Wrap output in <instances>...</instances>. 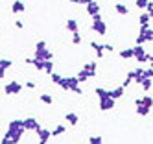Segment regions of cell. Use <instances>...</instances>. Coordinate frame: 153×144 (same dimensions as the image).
Returning <instances> with one entry per match:
<instances>
[{
	"instance_id": "d6a6232c",
	"label": "cell",
	"mask_w": 153,
	"mask_h": 144,
	"mask_svg": "<svg viewBox=\"0 0 153 144\" xmlns=\"http://www.w3.org/2000/svg\"><path fill=\"white\" fill-rule=\"evenodd\" d=\"M61 78H63V76H59V74H56V72H52V74H50V81H52V83H56V85H59Z\"/></svg>"
},
{
	"instance_id": "b9f144b4",
	"label": "cell",
	"mask_w": 153,
	"mask_h": 144,
	"mask_svg": "<svg viewBox=\"0 0 153 144\" xmlns=\"http://www.w3.org/2000/svg\"><path fill=\"white\" fill-rule=\"evenodd\" d=\"M72 4H78V6H83V0H70Z\"/></svg>"
},
{
	"instance_id": "44dd1931",
	"label": "cell",
	"mask_w": 153,
	"mask_h": 144,
	"mask_svg": "<svg viewBox=\"0 0 153 144\" xmlns=\"http://www.w3.org/2000/svg\"><path fill=\"white\" fill-rule=\"evenodd\" d=\"M114 11H116V13L118 15H129V7L126 6V4H122V2H118V4H114Z\"/></svg>"
},
{
	"instance_id": "7bdbcfd3",
	"label": "cell",
	"mask_w": 153,
	"mask_h": 144,
	"mask_svg": "<svg viewBox=\"0 0 153 144\" xmlns=\"http://www.w3.org/2000/svg\"><path fill=\"white\" fill-rule=\"evenodd\" d=\"M151 57H153V55H151Z\"/></svg>"
},
{
	"instance_id": "74e56055",
	"label": "cell",
	"mask_w": 153,
	"mask_h": 144,
	"mask_svg": "<svg viewBox=\"0 0 153 144\" xmlns=\"http://www.w3.org/2000/svg\"><path fill=\"white\" fill-rule=\"evenodd\" d=\"M146 11H148V13L151 15V19H153V2H151V0L148 2V7H146Z\"/></svg>"
},
{
	"instance_id": "1f68e13d",
	"label": "cell",
	"mask_w": 153,
	"mask_h": 144,
	"mask_svg": "<svg viewBox=\"0 0 153 144\" xmlns=\"http://www.w3.org/2000/svg\"><path fill=\"white\" fill-rule=\"evenodd\" d=\"M72 44H81V35H79V30L72 33Z\"/></svg>"
},
{
	"instance_id": "ba28073f",
	"label": "cell",
	"mask_w": 153,
	"mask_h": 144,
	"mask_svg": "<svg viewBox=\"0 0 153 144\" xmlns=\"http://www.w3.org/2000/svg\"><path fill=\"white\" fill-rule=\"evenodd\" d=\"M39 128H41V124L37 122V118H33V116L24 118V129H26V131H35V133H37Z\"/></svg>"
},
{
	"instance_id": "ffe728a7",
	"label": "cell",
	"mask_w": 153,
	"mask_h": 144,
	"mask_svg": "<svg viewBox=\"0 0 153 144\" xmlns=\"http://www.w3.org/2000/svg\"><path fill=\"white\" fill-rule=\"evenodd\" d=\"M124 94H126V87H124V85H120V87H116V89H111V98H114V100L124 98Z\"/></svg>"
},
{
	"instance_id": "60d3db41",
	"label": "cell",
	"mask_w": 153,
	"mask_h": 144,
	"mask_svg": "<svg viewBox=\"0 0 153 144\" xmlns=\"http://www.w3.org/2000/svg\"><path fill=\"white\" fill-rule=\"evenodd\" d=\"M26 87H28V89H35V83H33V81H26Z\"/></svg>"
},
{
	"instance_id": "7402d4cb",
	"label": "cell",
	"mask_w": 153,
	"mask_h": 144,
	"mask_svg": "<svg viewBox=\"0 0 153 144\" xmlns=\"http://www.w3.org/2000/svg\"><path fill=\"white\" fill-rule=\"evenodd\" d=\"M94 94L98 98H111V91H107V89H103V87H96L94 89Z\"/></svg>"
},
{
	"instance_id": "83f0119b",
	"label": "cell",
	"mask_w": 153,
	"mask_h": 144,
	"mask_svg": "<svg viewBox=\"0 0 153 144\" xmlns=\"http://www.w3.org/2000/svg\"><path fill=\"white\" fill-rule=\"evenodd\" d=\"M148 2H149V0H135V6H137L140 11H146V7H148Z\"/></svg>"
},
{
	"instance_id": "ac0fdd59",
	"label": "cell",
	"mask_w": 153,
	"mask_h": 144,
	"mask_svg": "<svg viewBox=\"0 0 153 144\" xmlns=\"http://www.w3.org/2000/svg\"><path fill=\"white\" fill-rule=\"evenodd\" d=\"M151 15L148 13V11H144V13H140L138 15V26H149L151 24Z\"/></svg>"
},
{
	"instance_id": "ab89813d",
	"label": "cell",
	"mask_w": 153,
	"mask_h": 144,
	"mask_svg": "<svg viewBox=\"0 0 153 144\" xmlns=\"http://www.w3.org/2000/svg\"><path fill=\"white\" fill-rule=\"evenodd\" d=\"M4 78H6V69L0 66V80H4Z\"/></svg>"
},
{
	"instance_id": "8d00e7d4",
	"label": "cell",
	"mask_w": 153,
	"mask_h": 144,
	"mask_svg": "<svg viewBox=\"0 0 153 144\" xmlns=\"http://www.w3.org/2000/svg\"><path fill=\"white\" fill-rule=\"evenodd\" d=\"M103 48H105V52H109V54L114 52V46H113V44H109V43H105V44H103Z\"/></svg>"
},
{
	"instance_id": "8992f818",
	"label": "cell",
	"mask_w": 153,
	"mask_h": 144,
	"mask_svg": "<svg viewBox=\"0 0 153 144\" xmlns=\"http://www.w3.org/2000/svg\"><path fill=\"white\" fill-rule=\"evenodd\" d=\"M116 105V100L114 98H100V111L107 113V111H113Z\"/></svg>"
},
{
	"instance_id": "2e32d148",
	"label": "cell",
	"mask_w": 153,
	"mask_h": 144,
	"mask_svg": "<svg viewBox=\"0 0 153 144\" xmlns=\"http://www.w3.org/2000/svg\"><path fill=\"white\" fill-rule=\"evenodd\" d=\"M24 9H26V4L22 2V0H15V2L11 4V13H13V15H19V13H22Z\"/></svg>"
},
{
	"instance_id": "836d02e7",
	"label": "cell",
	"mask_w": 153,
	"mask_h": 144,
	"mask_svg": "<svg viewBox=\"0 0 153 144\" xmlns=\"http://www.w3.org/2000/svg\"><path fill=\"white\" fill-rule=\"evenodd\" d=\"M89 142H91V144H102L103 139H102L100 135H92V137H89Z\"/></svg>"
},
{
	"instance_id": "9c48e42d",
	"label": "cell",
	"mask_w": 153,
	"mask_h": 144,
	"mask_svg": "<svg viewBox=\"0 0 153 144\" xmlns=\"http://www.w3.org/2000/svg\"><path fill=\"white\" fill-rule=\"evenodd\" d=\"M135 109H137V115H138V116H148L149 111H151V107H148L146 104H142L138 98L135 100Z\"/></svg>"
},
{
	"instance_id": "d590c367",
	"label": "cell",
	"mask_w": 153,
	"mask_h": 144,
	"mask_svg": "<svg viewBox=\"0 0 153 144\" xmlns=\"http://www.w3.org/2000/svg\"><path fill=\"white\" fill-rule=\"evenodd\" d=\"M144 74H146V78H151V80H153V66H148V69H144Z\"/></svg>"
},
{
	"instance_id": "f35d334b",
	"label": "cell",
	"mask_w": 153,
	"mask_h": 144,
	"mask_svg": "<svg viewBox=\"0 0 153 144\" xmlns=\"http://www.w3.org/2000/svg\"><path fill=\"white\" fill-rule=\"evenodd\" d=\"M15 26L22 30V28H24V22H22V20H15Z\"/></svg>"
},
{
	"instance_id": "e575fe53",
	"label": "cell",
	"mask_w": 153,
	"mask_h": 144,
	"mask_svg": "<svg viewBox=\"0 0 153 144\" xmlns=\"http://www.w3.org/2000/svg\"><path fill=\"white\" fill-rule=\"evenodd\" d=\"M11 65H13V61H11V59H0V66H2V69H6V70H7Z\"/></svg>"
},
{
	"instance_id": "4dcf8cb0",
	"label": "cell",
	"mask_w": 153,
	"mask_h": 144,
	"mask_svg": "<svg viewBox=\"0 0 153 144\" xmlns=\"http://www.w3.org/2000/svg\"><path fill=\"white\" fill-rule=\"evenodd\" d=\"M76 76H78V80H79V83H83V81H87V80H89V74H87L83 69L78 72V74H76Z\"/></svg>"
},
{
	"instance_id": "52a82bcc",
	"label": "cell",
	"mask_w": 153,
	"mask_h": 144,
	"mask_svg": "<svg viewBox=\"0 0 153 144\" xmlns=\"http://www.w3.org/2000/svg\"><path fill=\"white\" fill-rule=\"evenodd\" d=\"M138 33L144 37L146 44L148 43H153V28L151 26H138Z\"/></svg>"
},
{
	"instance_id": "484cf974",
	"label": "cell",
	"mask_w": 153,
	"mask_h": 144,
	"mask_svg": "<svg viewBox=\"0 0 153 144\" xmlns=\"http://www.w3.org/2000/svg\"><path fill=\"white\" fill-rule=\"evenodd\" d=\"M65 129H67V128H65L63 124H61V126H57V128H53V129H52V137H59V135H63Z\"/></svg>"
},
{
	"instance_id": "5b68a950",
	"label": "cell",
	"mask_w": 153,
	"mask_h": 144,
	"mask_svg": "<svg viewBox=\"0 0 153 144\" xmlns=\"http://www.w3.org/2000/svg\"><path fill=\"white\" fill-rule=\"evenodd\" d=\"M22 87L24 85L20 83V81H7L4 85V93H6V96H17V94H20Z\"/></svg>"
},
{
	"instance_id": "7c38bea8",
	"label": "cell",
	"mask_w": 153,
	"mask_h": 144,
	"mask_svg": "<svg viewBox=\"0 0 153 144\" xmlns=\"http://www.w3.org/2000/svg\"><path fill=\"white\" fill-rule=\"evenodd\" d=\"M144 78H146V74H144V69H142V66H137V69H133V83L140 85L142 81H144Z\"/></svg>"
},
{
	"instance_id": "6da1fadb",
	"label": "cell",
	"mask_w": 153,
	"mask_h": 144,
	"mask_svg": "<svg viewBox=\"0 0 153 144\" xmlns=\"http://www.w3.org/2000/svg\"><path fill=\"white\" fill-rule=\"evenodd\" d=\"M59 87L65 89V91H72L74 94H83V89H81V83L78 80V76H68V78H61L59 81Z\"/></svg>"
},
{
	"instance_id": "9a60e30c",
	"label": "cell",
	"mask_w": 153,
	"mask_h": 144,
	"mask_svg": "<svg viewBox=\"0 0 153 144\" xmlns=\"http://www.w3.org/2000/svg\"><path fill=\"white\" fill-rule=\"evenodd\" d=\"M91 48L96 52V57H98V59H102L103 55H105V48H103V44H100V43L92 41V43H91Z\"/></svg>"
},
{
	"instance_id": "7a4b0ae2",
	"label": "cell",
	"mask_w": 153,
	"mask_h": 144,
	"mask_svg": "<svg viewBox=\"0 0 153 144\" xmlns=\"http://www.w3.org/2000/svg\"><path fill=\"white\" fill-rule=\"evenodd\" d=\"M33 57H39V59H53V52L48 50V46H46L45 41H37V43H35Z\"/></svg>"
},
{
	"instance_id": "f546056e",
	"label": "cell",
	"mask_w": 153,
	"mask_h": 144,
	"mask_svg": "<svg viewBox=\"0 0 153 144\" xmlns=\"http://www.w3.org/2000/svg\"><path fill=\"white\" fill-rule=\"evenodd\" d=\"M45 72H46V74H52V72H53V61H52V59H46V61H45Z\"/></svg>"
},
{
	"instance_id": "f1b7e54d",
	"label": "cell",
	"mask_w": 153,
	"mask_h": 144,
	"mask_svg": "<svg viewBox=\"0 0 153 144\" xmlns=\"http://www.w3.org/2000/svg\"><path fill=\"white\" fill-rule=\"evenodd\" d=\"M39 98H41V102L46 104V105H52V104H53V98H52L50 94H41Z\"/></svg>"
},
{
	"instance_id": "3957f363",
	"label": "cell",
	"mask_w": 153,
	"mask_h": 144,
	"mask_svg": "<svg viewBox=\"0 0 153 144\" xmlns=\"http://www.w3.org/2000/svg\"><path fill=\"white\" fill-rule=\"evenodd\" d=\"M133 59H137L140 65L148 63L149 54H148V50L144 48V44H135V46H133Z\"/></svg>"
},
{
	"instance_id": "4fadbf2b",
	"label": "cell",
	"mask_w": 153,
	"mask_h": 144,
	"mask_svg": "<svg viewBox=\"0 0 153 144\" xmlns=\"http://www.w3.org/2000/svg\"><path fill=\"white\" fill-rule=\"evenodd\" d=\"M83 70L89 74V78H94L98 74V65H96V61H89L87 65H83Z\"/></svg>"
},
{
	"instance_id": "30bf717a",
	"label": "cell",
	"mask_w": 153,
	"mask_h": 144,
	"mask_svg": "<svg viewBox=\"0 0 153 144\" xmlns=\"http://www.w3.org/2000/svg\"><path fill=\"white\" fill-rule=\"evenodd\" d=\"M37 137H39V144H46L52 139V131L50 129H45V128H39L37 129Z\"/></svg>"
},
{
	"instance_id": "8fae6325",
	"label": "cell",
	"mask_w": 153,
	"mask_h": 144,
	"mask_svg": "<svg viewBox=\"0 0 153 144\" xmlns=\"http://www.w3.org/2000/svg\"><path fill=\"white\" fill-rule=\"evenodd\" d=\"M85 6H87V7H85V9H87V15H89L91 19H92L94 15H100V4H98L96 0H91V2L85 4Z\"/></svg>"
},
{
	"instance_id": "e0dca14e",
	"label": "cell",
	"mask_w": 153,
	"mask_h": 144,
	"mask_svg": "<svg viewBox=\"0 0 153 144\" xmlns=\"http://www.w3.org/2000/svg\"><path fill=\"white\" fill-rule=\"evenodd\" d=\"M65 120H67L70 126H78V124H79V116L76 115L74 111H68V113H65Z\"/></svg>"
},
{
	"instance_id": "cb8c5ba5",
	"label": "cell",
	"mask_w": 153,
	"mask_h": 144,
	"mask_svg": "<svg viewBox=\"0 0 153 144\" xmlns=\"http://www.w3.org/2000/svg\"><path fill=\"white\" fill-rule=\"evenodd\" d=\"M118 55L122 59H133V48H124V50H120Z\"/></svg>"
},
{
	"instance_id": "d4e9b609",
	"label": "cell",
	"mask_w": 153,
	"mask_h": 144,
	"mask_svg": "<svg viewBox=\"0 0 153 144\" xmlns=\"http://www.w3.org/2000/svg\"><path fill=\"white\" fill-rule=\"evenodd\" d=\"M138 100H140L142 104H146L148 107H151V109H153V96H148V94H144V96H140Z\"/></svg>"
},
{
	"instance_id": "5bb4252c",
	"label": "cell",
	"mask_w": 153,
	"mask_h": 144,
	"mask_svg": "<svg viewBox=\"0 0 153 144\" xmlns=\"http://www.w3.org/2000/svg\"><path fill=\"white\" fill-rule=\"evenodd\" d=\"M7 129H9V131H22V129H24V120H20V118L11 120V122L7 124Z\"/></svg>"
},
{
	"instance_id": "277c9868",
	"label": "cell",
	"mask_w": 153,
	"mask_h": 144,
	"mask_svg": "<svg viewBox=\"0 0 153 144\" xmlns=\"http://www.w3.org/2000/svg\"><path fill=\"white\" fill-rule=\"evenodd\" d=\"M91 28H92L94 33H98V35H105V33H107V24L103 22L102 15H94V17H92V24H91Z\"/></svg>"
},
{
	"instance_id": "4316f807",
	"label": "cell",
	"mask_w": 153,
	"mask_h": 144,
	"mask_svg": "<svg viewBox=\"0 0 153 144\" xmlns=\"http://www.w3.org/2000/svg\"><path fill=\"white\" fill-rule=\"evenodd\" d=\"M131 83H133V70H129V72H127V76H126V80L122 81V85H124V87L127 89V87H129Z\"/></svg>"
},
{
	"instance_id": "d6986e66",
	"label": "cell",
	"mask_w": 153,
	"mask_h": 144,
	"mask_svg": "<svg viewBox=\"0 0 153 144\" xmlns=\"http://www.w3.org/2000/svg\"><path fill=\"white\" fill-rule=\"evenodd\" d=\"M65 28H67L70 33H74V31H78V30H79V22L76 20V19H68L67 22H65Z\"/></svg>"
},
{
	"instance_id": "603a6c76",
	"label": "cell",
	"mask_w": 153,
	"mask_h": 144,
	"mask_svg": "<svg viewBox=\"0 0 153 144\" xmlns=\"http://www.w3.org/2000/svg\"><path fill=\"white\" fill-rule=\"evenodd\" d=\"M140 87H142V91H144V93H149L151 87H153V80H151V78H144V81L140 83Z\"/></svg>"
}]
</instances>
